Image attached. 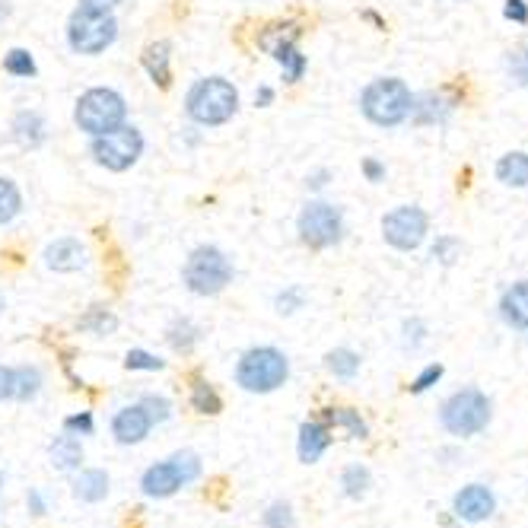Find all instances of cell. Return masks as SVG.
<instances>
[{"label":"cell","mask_w":528,"mask_h":528,"mask_svg":"<svg viewBox=\"0 0 528 528\" xmlns=\"http://www.w3.org/2000/svg\"><path fill=\"white\" fill-rule=\"evenodd\" d=\"M10 131H13V140L20 144L23 150H35V147H42L45 144V118L39 115V112H20L13 118V125H10Z\"/></svg>","instance_id":"obj_22"},{"label":"cell","mask_w":528,"mask_h":528,"mask_svg":"<svg viewBox=\"0 0 528 528\" xmlns=\"http://www.w3.org/2000/svg\"><path fill=\"white\" fill-rule=\"evenodd\" d=\"M128 118V102L121 93L109 90V86H93L77 99V109H74V121L83 134H105L118 125H125Z\"/></svg>","instance_id":"obj_6"},{"label":"cell","mask_w":528,"mask_h":528,"mask_svg":"<svg viewBox=\"0 0 528 528\" xmlns=\"http://www.w3.org/2000/svg\"><path fill=\"white\" fill-rule=\"evenodd\" d=\"M500 319L509 328L528 331V280H519L500 296Z\"/></svg>","instance_id":"obj_17"},{"label":"cell","mask_w":528,"mask_h":528,"mask_svg":"<svg viewBox=\"0 0 528 528\" xmlns=\"http://www.w3.org/2000/svg\"><path fill=\"white\" fill-rule=\"evenodd\" d=\"M144 70L147 77L160 86V90H169L172 86V45L169 42H150L144 48Z\"/></svg>","instance_id":"obj_18"},{"label":"cell","mask_w":528,"mask_h":528,"mask_svg":"<svg viewBox=\"0 0 528 528\" xmlns=\"http://www.w3.org/2000/svg\"><path fill=\"white\" fill-rule=\"evenodd\" d=\"M182 284L195 296H217L233 284V261L217 245H198L182 268Z\"/></svg>","instance_id":"obj_5"},{"label":"cell","mask_w":528,"mask_h":528,"mask_svg":"<svg viewBox=\"0 0 528 528\" xmlns=\"http://www.w3.org/2000/svg\"><path fill=\"white\" fill-rule=\"evenodd\" d=\"M169 459L175 462V468H179V474H182V481H185V487L188 484H195L198 478H201V459L195 452H188V449H182V452H175V455H169Z\"/></svg>","instance_id":"obj_35"},{"label":"cell","mask_w":528,"mask_h":528,"mask_svg":"<svg viewBox=\"0 0 528 528\" xmlns=\"http://www.w3.org/2000/svg\"><path fill=\"white\" fill-rule=\"evenodd\" d=\"M64 430L67 433H74V436H93L96 433V420H93V414L90 411H80V414H70V417H64Z\"/></svg>","instance_id":"obj_40"},{"label":"cell","mask_w":528,"mask_h":528,"mask_svg":"<svg viewBox=\"0 0 528 528\" xmlns=\"http://www.w3.org/2000/svg\"><path fill=\"white\" fill-rule=\"evenodd\" d=\"M121 0H77V7H86V10H115Z\"/></svg>","instance_id":"obj_47"},{"label":"cell","mask_w":528,"mask_h":528,"mask_svg":"<svg viewBox=\"0 0 528 528\" xmlns=\"http://www.w3.org/2000/svg\"><path fill=\"white\" fill-rule=\"evenodd\" d=\"M166 341H169V347L175 350V354H191V350H195V344L201 341V328L182 315V319H175L166 328Z\"/></svg>","instance_id":"obj_25"},{"label":"cell","mask_w":528,"mask_h":528,"mask_svg":"<svg viewBox=\"0 0 528 528\" xmlns=\"http://www.w3.org/2000/svg\"><path fill=\"white\" fill-rule=\"evenodd\" d=\"M443 373H446L443 363H430V366H424V369H420V373L414 376V382L408 385L411 395H424V392H430L433 385H436L439 379H443Z\"/></svg>","instance_id":"obj_38"},{"label":"cell","mask_w":528,"mask_h":528,"mask_svg":"<svg viewBox=\"0 0 528 528\" xmlns=\"http://www.w3.org/2000/svg\"><path fill=\"white\" fill-rule=\"evenodd\" d=\"M363 175H366V182H385V166L379 160H373V156H366L363 160Z\"/></svg>","instance_id":"obj_45"},{"label":"cell","mask_w":528,"mask_h":528,"mask_svg":"<svg viewBox=\"0 0 528 528\" xmlns=\"http://www.w3.org/2000/svg\"><path fill=\"white\" fill-rule=\"evenodd\" d=\"M322 420L331 430H344L350 439H366L369 436V424L360 417V411H354V408H328L322 414Z\"/></svg>","instance_id":"obj_23"},{"label":"cell","mask_w":528,"mask_h":528,"mask_svg":"<svg viewBox=\"0 0 528 528\" xmlns=\"http://www.w3.org/2000/svg\"><path fill=\"white\" fill-rule=\"evenodd\" d=\"M4 70H7L10 77H23V80H29V77L39 74V67H35V58L29 55L26 48H10L7 55H4Z\"/></svg>","instance_id":"obj_32"},{"label":"cell","mask_w":528,"mask_h":528,"mask_svg":"<svg viewBox=\"0 0 528 528\" xmlns=\"http://www.w3.org/2000/svg\"><path fill=\"white\" fill-rule=\"evenodd\" d=\"M325 369L334 379H354L360 373V354L350 347H338L325 357Z\"/></svg>","instance_id":"obj_28"},{"label":"cell","mask_w":528,"mask_h":528,"mask_svg":"<svg viewBox=\"0 0 528 528\" xmlns=\"http://www.w3.org/2000/svg\"><path fill=\"white\" fill-rule=\"evenodd\" d=\"M328 179H331V172H328V169H319V172L306 175V188L319 191V188H325V185H328Z\"/></svg>","instance_id":"obj_48"},{"label":"cell","mask_w":528,"mask_h":528,"mask_svg":"<svg viewBox=\"0 0 528 528\" xmlns=\"http://www.w3.org/2000/svg\"><path fill=\"white\" fill-rule=\"evenodd\" d=\"M239 112V90L226 77H204L185 96V115L201 128H220Z\"/></svg>","instance_id":"obj_1"},{"label":"cell","mask_w":528,"mask_h":528,"mask_svg":"<svg viewBox=\"0 0 528 528\" xmlns=\"http://www.w3.org/2000/svg\"><path fill=\"white\" fill-rule=\"evenodd\" d=\"M150 430H153V420L144 408H140V401L128 404V408H121L112 417V436H115V443H121V446L144 443V439L150 436Z\"/></svg>","instance_id":"obj_12"},{"label":"cell","mask_w":528,"mask_h":528,"mask_svg":"<svg viewBox=\"0 0 528 528\" xmlns=\"http://www.w3.org/2000/svg\"><path fill=\"white\" fill-rule=\"evenodd\" d=\"M109 490H112V481L102 468H77L74 497L80 503H102L105 497H109Z\"/></svg>","instance_id":"obj_20"},{"label":"cell","mask_w":528,"mask_h":528,"mask_svg":"<svg viewBox=\"0 0 528 528\" xmlns=\"http://www.w3.org/2000/svg\"><path fill=\"white\" fill-rule=\"evenodd\" d=\"M48 459H51V468H55V471H64V474L77 471L83 465V443H80V436L67 433V430L61 436H55L48 443Z\"/></svg>","instance_id":"obj_16"},{"label":"cell","mask_w":528,"mask_h":528,"mask_svg":"<svg viewBox=\"0 0 528 528\" xmlns=\"http://www.w3.org/2000/svg\"><path fill=\"white\" fill-rule=\"evenodd\" d=\"M290 379V360L277 347H252L236 363V385L252 395L277 392Z\"/></svg>","instance_id":"obj_3"},{"label":"cell","mask_w":528,"mask_h":528,"mask_svg":"<svg viewBox=\"0 0 528 528\" xmlns=\"http://www.w3.org/2000/svg\"><path fill=\"white\" fill-rule=\"evenodd\" d=\"M13 398H16V369L0 366V401H13Z\"/></svg>","instance_id":"obj_43"},{"label":"cell","mask_w":528,"mask_h":528,"mask_svg":"<svg viewBox=\"0 0 528 528\" xmlns=\"http://www.w3.org/2000/svg\"><path fill=\"white\" fill-rule=\"evenodd\" d=\"M144 134H140L134 125H118L105 134H96L90 140V153L93 160L109 169V172H128L140 156H144Z\"/></svg>","instance_id":"obj_8"},{"label":"cell","mask_w":528,"mask_h":528,"mask_svg":"<svg viewBox=\"0 0 528 528\" xmlns=\"http://www.w3.org/2000/svg\"><path fill=\"white\" fill-rule=\"evenodd\" d=\"M45 264H48V271H55V274H74V271H80L83 264H86L83 242L74 239V236L55 239L45 249Z\"/></svg>","instance_id":"obj_15"},{"label":"cell","mask_w":528,"mask_h":528,"mask_svg":"<svg viewBox=\"0 0 528 528\" xmlns=\"http://www.w3.org/2000/svg\"><path fill=\"white\" fill-rule=\"evenodd\" d=\"M188 401H191V408H195L198 414H207V417H214V414L223 411V398H220V392L207 379H195V382H191Z\"/></svg>","instance_id":"obj_27"},{"label":"cell","mask_w":528,"mask_h":528,"mask_svg":"<svg viewBox=\"0 0 528 528\" xmlns=\"http://www.w3.org/2000/svg\"><path fill=\"white\" fill-rule=\"evenodd\" d=\"M115 39H118V20L109 10L77 7L67 23V45L77 55H102Z\"/></svg>","instance_id":"obj_7"},{"label":"cell","mask_w":528,"mask_h":528,"mask_svg":"<svg viewBox=\"0 0 528 528\" xmlns=\"http://www.w3.org/2000/svg\"><path fill=\"white\" fill-rule=\"evenodd\" d=\"M0 490H4V474H0Z\"/></svg>","instance_id":"obj_52"},{"label":"cell","mask_w":528,"mask_h":528,"mask_svg":"<svg viewBox=\"0 0 528 528\" xmlns=\"http://www.w3.org/2000/svg\"><path fill=\"white\" fill-rule=\"evenodd\" d=\"M497 179L506 188H525L528 185V153L513 150L497 163Z\"/></svg>","instance_id":"obj_24"},{"label":"cell","mask_w":528,"mask_h":528,"mask_svg":"<svg viewBox=\"0 0 528 528\" xmlns=\"http://www.w3.org/2000/svg\"><path fill=\"white\" fill-rule=\"evenodd\" d=\"M271 102H274V90H271V86H258V93H255V105H258V109H268Z\"/></svg>","instance_id":"obj_49"},{"label":"cell","mask_w":528,"mask_h":528,"mask_svg":"<svg viewBox=\"0 0 528 528\" xmlns=\"http://www.w3.org/2000/svg\"><path fill=\"white\" fill-rule=\"evenodd\" d=\"M264 528H296V513L287 500H274L261 516Z\"/></svg>","instance_id":"obj_34"},{"label":"cell","mask_w":528,"mask_h":528,"mask_svg":"<svg viewBox=\"0 0 528 528\" xmlns=\"http://www.w3.org/2000/svg\"><path fill=\"white\" fill-rule=\"evenodd\" d=\"M490 417H494V404H490V398L481 389L452 392L443 401V408H439V424H443L449 436H459V439L484 433Z\"/></svg>","instance_id":"obj_4"},{"label":"cell","mask_w":528,"mask_h":528,"mask_svg":"<svg viewBox=\"0 0 528 528\" xmlns=\"http://www.w3.org/2000/svg\"><path fill=\"white\" fill-rule=\"evenodd\" d=\"M430 233V217L414 204L395 207L382 217V239L398 252H417Z\"/></svg>","instance_id":"obj_10"},{"label":"cell","mask_w":528,"mask_h":528,"mask_svg":"<svg viewBox=\"0 0 528 528\" xmlns=\"http://www.w3.org/2000/svg\"><path fill=\"white\" fill-rule=\"evenodd\" d=\"M462 255V242L452 239V236H439L433 245V258L443 261V264H455V258Z\"/></svg>","instance_id":"obj_41"},{"label":"cell","mask_w":528,"mask_h":528,"mask_svg":"<svg viewBox=\"0 0 528 528\" xmlns=\"http://www.w3.org/2000/svg\"><path fill=\"white\" fill-rule=\"evenodd\" d=\"M16 369V398L13 401H32L42 392V369L39 366H13Z\"/></svg>","instance_id":"obj_30"},{"label":"cell","mask_w":528,"mask_h":528,"mask_svg":"<svg viewBox=\"0 0 528 528\" xmlns=\"http://www.w3.org/2000/svg\"><path fill=\"white\" fill-rule=\"evenodd\" d=\"M26 506H29L32 516H45L48 513V503L42 497V490H29V494H26Z\"/></svg>","instance_id":"obj_46"},{"label":"cell","mask_w":528,"mask_h":528,"mask_svg":"<svg viewBox=\"0 0 528 528\" xmlns=\"http://www.w3.org/2000/svg\"><path fill=\"white\" fill-rule=\"evenodd\" d=\"M296 230L309 249H331V245H338L344 236V214H341V207H334L328 201H309L299 210Z\"/></svg>","instance_id":"obj_9"},{"label":"cell","mask_w":528,"mask_h":528,"mask_svg":"<svg viewBox=\"0 0 528 528\" xmlns=\"http://www.w3.org/2000/svg\"><path fill=\"white\" fill-rule=\"evenodd\" d=\"M23 210V195L13 179H0V226L13 223Z\"/></svg>","instance_id":"obj_31"},{"label":"cell","mask_w":528,"mask_h":528,"mask_svg":"<svg viewBox=\"0 0 528 528\" xmlns=\"http://www.w3.org/2000/svg\"><path fill=\"white\" fill-rule=\"evenodd\" d=\"M411 105H414V96L408 90V83L398 77L373 80L360 93V112L376 128H398L401 121H408Z\"/></svg>","instance_id":"obj_2"},{"label":"cell","mask_w":528,"mask_h":528,"mask_svg":"<svg viewBox=\"0 0 528 528\" xmlns=\"http://www.w3.org/2000/svg\"><path fill=\"white\" fill-rule=\"evenodd\" d=\"M363 16H366V20H369V23H376V26H379V29H382V26H385V23H382V20H379V16H376V13H369V10H366V13H363Z\"/></svg>","instance_id":"obj_51"},{"label":"cell","mask_w":528,"mask_h":528,"mask_svg":"<svg viewBox=\"0 0 528 528\" xmlns=\"http://www.w3.org/2000/svg\"><path fill=\"white\" fill-rule=\"evenodd\" d=\"M118 328V319L102 306H93L86 315L77 319V331H86V334H96V338H105V334H112Z\"/></svg>","instance_id":"obj_29"},{"label":"cell","mask_w":528,"mask_h":528,"mask_svg":"<svg viewBox=\"0 0 528 528\" xmlns=\"http://www.w3.org/2000/svg\"><path fill=\"white\" fill-rule=\"evenodd\" d=\"M455 109V99H449L446 93H424V96H414L411 105V115L417 125H436V121H446Z\"/></svg>","instance_id":"obj_19"},{"label":"cell","mask_w":528,"mask_h":528,"mask_svg":"<svg viewBox=\"0 0 528 528\" xmlns=\"http://www.w3.org/2000/svg\"><path fill=\"white\" fill-rule=\"evenodd\" d=\"M274 306H277L280 315H293V312H299V309L306 306V293H303V287H287V290H280V293L274 296Z\"/></svg>","instance_id":"obj_39"},{"label":"cell","mask_w":528,"mask_h":528,"mask_svg":"<svg viewBox=\"0 0 528 528\" xmlns=\"http://www.w3.org/2000/svg\"><path fill=\"white\" fill-rule=\"evenodd\" d=\"M140 408L150 414L153 427L156 424H166V420L172 417V401L166 395H144V398H140Z\"/></svg>","instance_id":"obj_36"},{"label":"cell","mask_w":528,"mask_h":528,"mask_svg":"<svg viewBox=\"0 0 528 528\" xmlns=\"http://www.w3.org/2000/svg\"><path fill=\"white\" fill-rule=\"evenodd\" d=\"M125 369H131V373H160V369H166V360L150 354V350L134 347L125 354Z\"/></svg>","instance_id":"obj_33"},{"label":"cell","mask_w":528,"mask_h":528,"mask_svg":"<svg viewBox=\"0 0 528 528\" xmlns=\"http://www.w3.org/2000/svg\"><path fill=\"white\" fill-rule=\"evenodd\" d=\"M369 487H373V471H369L366 465H347L341 471V494L347 500H363L369 494Z\"/></svg>","instance_id":"obj_26"},{"label":"cell","mask_w":528,"mask_h":528,"mask_svg":"<svg viewBox=\"0 0 528 528\" xmlns=\"http://www.w3.org/2000/svg\"><path fill=\"white\" fill-rule=\"evenodd\" d=\"M452 513L468 525H481L497 513V494L487 484H468L452 497Z\"/></svg>","instance_id":"obj_11"},{"label":"cell","mask_w":528,"mask_h":528,"mask_svg":"<svg viewBox=\"0 0 528 528\" xmlns=\"http://www.w3.org/2000/svg\"><path fill=\"white\" fill-rule=\"evenodd\" d=\"M424 341H427V328H424V322H420V319L404 322V347H408V350H417Z\"/></svg>","instance_id":"obj_42"},{"label":"cell","mask_w":528,"mask_h":528,"mask_svg":"<svg viewBox=\"0 0 528 528\" xmlns=\"http://www.w3.org/2000/svg\"><path fill=\"white\" fill-rule=\"evenodd\" d=\"M268 55L280 64V70H284V83H299V80H303L309 61H306L303 51H299V39H284L280 45H274Z\"/></svg>","instance_id":"obj_21"},{"label":"cell","mask_w":528,"mask_h":528,"mask_svg":"<svg viewBox=\"0 0 528 528\" xmlns=\"http://www.w3.org/2000/svg\"><path fill=\"white\" fill-rule=\"evenodd\" d=\"M503 16H506L509 23L525 26L528 23V4H525V0H506V4H503Z\"/></svg>","instance_id":"obj_44"},{"label":"cell","mask_w":528,"mask_h":528,"mask_svg":"<svg viewBox=\"0 0 528 528\" xmlns=\"http://www.w3.org/2000/svg\"><path fill=\"white\" fill-rule=\"evenodd\" d=\"M334 430L325 424V420H306L303 427H299V436H296V455L303 465H315L322 459V455L331 449V436Z\"/></svg>","instance_id":"obj_14"},{"label":"cell","mask_w":528,"mask_h":528,"mask_svg":"<svg viewBox=\"0 0 528 528\" xmlns=\"http://www.w3.org/2000/svg\"><path fill=\"white\" fill-rule=\"evenodd\" d=\"M506 74L516 86H528V45L519 51H509L506 58Z\"/></svg>","instance_id":"obj_37"},{"label":"cell","mask_w":528,"mask_h":528,"mask_svg":"<svg viewBox=\"0 0 528 528\" xmlns=\"http://www.w3.org/2000/svg\"><path fill=\"white\" fill-rule=\"evenodd\" d=\"M10 16V0H0V23H4Z\"/></svg>","instance_id":"obj_50"},{"label":"cell","mask_w":528,"mask_h":528,"mask_svg":"<svg viewBox=\"0 0 528 528\" xmlns=\"http://www.w3.org/2000/svg\"><path fill=\"white\" fill-rule=\"evenodd\" d=\"M182 487H185V481H182V474L172 459L150 465L144 471V478H140V490H144V497H150V500H169L179 494Z\"/></svg>","instance_id":"obj_13"}]
</instances>
